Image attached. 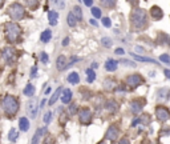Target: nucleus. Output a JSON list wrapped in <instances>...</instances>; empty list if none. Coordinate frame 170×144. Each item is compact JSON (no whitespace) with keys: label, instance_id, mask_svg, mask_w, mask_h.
Instances as JSON below:
<instances>
[{"label":"nucleus","instance_id":"1","mask_svg":"<svg viewBox=\"0 0 170 144\" xmlns=\"http://www.w3.org/2000/svg\"><path fill=\"white\" fill-rule=\"evenodd\" d=\"M130 26L133 29L140 31V29L146 28L148 26V12L144 8L136 7L130 14Z\"/></svg>","mask_w":170,"mask_h":144},{"label":"nucleus","instance_id":"2","mask_svg":"<svg viewBox=\"0 0 170 144\" xmlns=\"http://www.w3.org/2000/svg\"><path fill=\"white\" fill-rule=\"evenodd\" d=\"M1 107L4 109V113L8 119L13 118L17 112H19L20 108V103L17 100V97L12 96V95H5L4 99L1 100Z\"/></svg>","mask_w":170,"mask_h":144},{"label":"nucleus","instance_id":"3","mask_svg":"<svg viewBox=\"0 0 170 144\" xmlns=\"http://www.w3.org/2000/svg\"><path fill=\"white\" fill-rule=\"evenodd\" d=\"M23 31H21V27L16 23H5L4 24V35H5V40L10 44H16L20 40V36Z\"/></svg>","mask_w":170,"mask_h":144},{"label":"nucleus","instance_id":"4","mask_svg":"<svg viewBox=\"0 0 170 144\" xmlns=\"http://www.w3.org/2000/svg\"><path fill=\"white\" fill-rule=\"evenodd\" d=\"M7 15L15 21L23 20L24 17H25V10H24V5L20 4V3H13V4H11L10 7H8Z\"/></svg>","mask_w":170,"mask_h":144},{"label":"nucleus","instance_id":"5","mask_svg":"<svg viewBox=\"0 0 170 144\" xmlns=\"http://www.w3.org/2000/svg\"><path fill=\"white\" fill-rule=\"evenodd\" d=\"M145 80H144V78H142L141 75H138V73H133V75H129L128 78H126V84L129 85L130 88H137L138 85H141V84H144Z\"/></svg>","mask_w":170,"mask_h":144},{"label":"nucleus","instance_id":"6","mask_svg":"<svg viewBox=\"0 0 170 144\" xmlns=\"http://www.w3.org/2000/svg\"><path fill=\"white\" fill-rule=\"evenodd\" d=\"M1 57H3V60H4V62L10 66V64H12L15 62V59H16V52H15V50L12 47H7V48L3 50Z\"/></svg>","mask_w":170,"mask_h":144},{"label":"nucleus","instance_id":"7","mask_svg":"<svg viewBox=\"0 0 170 144\" xmlns=\"http://www.w3.org/2000/svg\"><path fill=\"white\" fill-rule=\"evenodd\" d=\"M79 120L81 124H89L92 121V111L89 108H81L79 111Z\"/></svg>","mask_w":170,"mask_h":144},{"label":"nucleus","instance_id":"8","mask_svg":"<svg viewBox=\"0 0 170 144\" xmlns=\"http://www.w3.org/2000/svg\"><path fill=\"white\" fill-rule=\"evenodd\" d=\"M156 116L160 121H168L170 119V112L166 107H162V106H158L156 108Z\"/></svg>","mask_w":170,"mask_h":144},{"label":"nucleus","instance_id":"9","mask_svg":"<svg viewBox=\"0 0 170 144\" xmlns=\"http://www.w3.org/2000/svg\"><path fill=\"white\" fill-rule=\"evenodd\" d=\"M118 135H120L118 127H117L116 124H112V125H109L106 133H105V139L110 140V142H116L117 137H118Z\"/></svg>","mask_w":170,"mask_h":144},{"label":"nucleus","instance_id":"10","mask_svg":"<svg viewBox=\"0 0 170 144\" xmlns=\"http://www.w3.org/2000/svg\"><path fill=\"white\" fill-rule=\"evenodd\" d=\"M37 100L36 99H31L28 103H27V112L32 119L36 118V113H37Z\"/></svg>","mask_w":170,"mask_h":144},{"label":"nucleus","instance_id":"11","mask_svg":"<svg viewBox=\"0 0 170 144\" xmlns=\"http://www.w3.org/2000/svg\"><path fill=\"white\" fill-rule=\"evenodd\" d=\"M144 104H145V100L142 102V100H133V102L130 103V111L133 115H138L142 108H144Z\"/></svg>","mask_w":170,"mask_h":144},{"label":"nucleus","instance_id":"12","mask_svg":"<svg viewBox=\"0 0 170 144\" xmlns=\"http://www.w3.org/2000/svg\"><path fill=\"white\" fill-rule=\"evenodd\" d=\"M150 16L153 20H161L163 17V11L161 10L158 5H153L150 8Z\"/></svg>","mask_w":170,"mask_h":144},{"label":"nucleus","instance_id":"13","mask_svg":"<svg viewBox=\"0 0 170 144\" xmlns=\"http://www.w3.org/2000/svg\"><path fill=\"white\" fill-rule=\"evenodd\" d=\"M105 109H106L108 112H112V113L117 112L118 111V103H117L114 99H109L106 103H105Z\"/></svg>","mask_w":170,"mask_h":144},{"label":"nucleus","instance_id":"14","mask_svg":"<svg viewBox=\"0 0 170 144\" xmlns=\"http://www.w3.org/2000/svg\"><path fill=\"white\" fill-rule=\"evenodd\" d=\"M45 132H47V128H39L37 131H36V133H35V136L32 137V142H31V144H39L40 142V139H43V136L45 135Z\"/></svg>","mask_w":170,"mask_h":144},{"label":"nucleus","instance_id":"15","mask_svg":"<svg viewBox=\"0 0 170 144\" xmlns=\"http://www.w3.org/2000/svg\"><path fill=\"white\" fill-rule=\"evenodd\" d=\"M56 67L58 71H64L65 68H68V64H67V57L64 55H60L56 60Z\"/></svg>","mask_w":170,"mask_h":144},{"label":"nucleus","instance_id":"16","mask_svg":"<svg viewBox=\"0 0 170 144\" xmlns=\"http://www.w3.org/2000/svg\"><path fill=\"white\" fill-rule=\"evenodd\" d=\"M117 66H118V63L114 59H108L106 62H105V69H106L108 72H114L117 69Z\"/></svg>","mask_w":170,"mask_h":144},{"label":"nucleus","instance_id":"17","mask_svg":"<svg viewBox=\"0 0 170 144\" xmlns=\"http://www.w3.org/2000/svg\"><path fill=\"white\" fill-rule=\"evenodd\" d=\"M72 96H73L72 91H70L69 88H65V90H64V92H63V95H61V102H63V104L70 103V100H72Z\"/></svg>","mask_w":170,"mask_h":144},{"label":"nucleus","instance_id":"18","mask_svg":"<svg viewBox=\"0 0 170 144\" xmlns=\"http://www.w3.org/2000/svg\"><path fill=\"white\" fill-rule=\"evenodd\" d=\"M61 93H63V87H58L57 90L55 91V93L52 95V97L49 99V102H48V103H49V106H53V104L58 100V97L61 96Z\"/></svg>","mask_w":170,"mask_h":144},{"label":"nucleus","instance_id":"19","mask_svg":"<svg viewBox=\"0 0 170 144\" xmlns=\"http://www.w3.org/2000/svg\"><path fill=\"white\" fill-rule=\"evenodd\" d=\"M48 20H49V24H51V26H56L57 20H58V14L56 11H49L48 12Z\"/></svg>","mask_w":170,"mask_h":144},{"label":"nucleus","instance_id":"20","mask_svg":"<svg viewBox=\"0 0 170 144\" xmlns=\"http://www.w3.org/2000/svg\"><path fill=\"white\" fill-rule=\"evenodd\" d=\"M19 127H20V131L23 132H27L29 130V120L27 118H20L19 120Z\"/></svg>","mask_w":170,"mask_h":144},{"label":"nucleus","instance_id":"21","mask_svg":"<svg viewBox=\"0 0 170 144\" xmlns=\"http://www.w3.org/2000/svg\"><path fill=\"white\" fill-rule=\"evenodd\" d=\"M68 81H69L70 84H79L80 83V75L77 72H70L69 75H68Z\"/></svg>","mask_w":170,"mask_h":144},{"label":"nucleus","instance_id":"22","mask_svg":"<svg viewBox=\"0 0 170 144\" xmlns=\"http://www.w3.org/2000/svg\"><path fill=\"white\" fill-rule=\"evenodd\" d=\"M77 17H76V15L73 14V12H69V14H68V17H67V21H68V26L69 27H76V24H77Z\"/></svg>","mask_w":170,"mask_h":144},{"label":"nucleus","instance_id":"23","mask_svg":"<svg viewBox=\"0 0 170 144\" xmlns=\"http://www.w3.org/2000/svg\"><path fill=\"white\" fill-rule=\"evenodd\" d=\"M23 3H24V5H27L32 11H35L39 7V0H23Z\"/></svg>","mask_w":170,"mask_h":144},{"label":"nucleus","instance_id":"24","mask_svg":"<svg viewBox=\"0 0 170 144\" xmlns=\"http://www.w3.org/2000/svg\"><path fill=\"white\" fill-rule=\"evenodd\" d=\"M158 43L161 45H168V47H170V36L166 35V33H160Z\"/></svg>","mask_w":170,"mask_h":144},{"label":"nucleus","instance_id":"25","mask_svg":"<svg viewBox=\"0 0 170 144\" xmlns=\"http://www.w3.org/2000/svg\"><path fill=\"white\" fill-rule=\"evenodd\" d=\"M101 5L105 8H108V10H112V8L116 7V3L117 0H100Z\"/></svg>","mask_w":170,"mask_h":144},{"label":"nucleus","instance_id":"26","mask_svg":"<svg viewBox=\"0 0 170 144\" xmlns=\"http://www.w3.org/2000/svg\"><path fill=\"white\" fill-rule=\"evenodd\" d=\"M132 56L134 57L136 60H138V62H145V63H153V64H158V62H156L154 59H150V57H144V56H140V55H133Z\"/></svg>","mask_w":170,"mask_h":144},{"label":"nucleus","instance_id":"27","mask_svg":"<svg viewBox=\"0 0 170 144\" xmlns=\"http://www.w3.org/2000/svg\"><path fill=\"white\" fill-rule=\"evenodd\" d=\"M51 38H52L51 29H45V31H43L41 36H40V40H41L43 43H48L49 40H51Z\"/></svg>","mask_w":170,"mask_h":144},{"label":"nucleus","instance_id":"28","mask_svg":"<svg viewBox=\"0 0 170 144\" xmlns=\"http://www.w3.org/2000/svg\"><path fill=\"white\" fill-rule=\"evenodd\" d=\"M23 93L25 95V96H28V97H32L33 95H35V87H33L32 84H27V87L24 88Z\"/></svg>","mask_w":170,"mask_h":144},{"label":"nucleus","instance_id":"29","mask_svg":"<svg viewBox=\"0 0 170 144\" xmlns=\"http://www.w3.org/2000/svg\"><path fill=\"white\" fill-rule=\"evenodd\" d=\"M17 137H19V132H17L15 128H12L10 131V133H8V140H10L11 143H15L17 140Z\"/></svg>","mask_w":170,"mask_h":144},{"label":"nucleus","instance_id":"30","mask_svg":"<svg viewBox=\"0 0 170 144\" xmlns=\"http://www.w3.org/2000/svg\"><path fill=\"white\" fill-rule=\"evenodd\" d=\"M86 80H88V83H93L94 81V79H96V72L93 71V68H88L86 69Z\"/></svg>","mask_w":170,"mask_h":144},{"label":"nucleus","instance_id":"31","mask_svg":"<svg viewBox=\"0 0 170 144\" xmlns=\"http://www.w3.org/2000/svg\"><path fill=\"white\" fill-rule=\"evenodd\" d=\"M72 12L76 15V17L79 20H82V10H81V7H80V5H75V7H73V10H72Z\"/></svg>","mask_w":170,"mask_h":144},{"label":"nucleus","instance_id":"32","mask_svg":"<svg viewBox=\"0 0 170 144\" xmlns=\"http://www.w3.org/2000/svg\"><path fill=\"white\" fill-rule=\"evenodd\" d=\"M101 44H103L105 48H110L113 45V41L110 38H103L101 39Z\"/></svg>","mask_w":170,"mask_h":144},{"label":"nucleus","instance_id":"33","mask_svg":"<svg viewBox=\"0 0 170 144\" xmlns=\"http://www.w3.org/2000/svg\"><path fill=\"white\" fill-rule=\"evenodd\" d=\"M104 87L106 88V90H112V88H114V80H112V79H106V80L104 81Z\"/></svg>","mask_w":170,"mask_h":144},{"label":"nucleus","instance_id":"34","mask_svg":"<svg viewBox=\"0 0 170 144\" xmlns=\"http://www.w3.org/2000/svg\"><path fill=\"white\" fill-rule=\"evenodd\" d=\"M92 15L96 19H100L101 17V10L98 7H92Z\"/></svg>","mask_w":170,"mask_h":144},{"label":"nucleus","instance_id":"35","mask_svg":"<svg viewBox=\"0 0 170 144\" xmlns=\"http://www.w3.org/2000/svg\"><path fill=\"white\" fill-rule=\"evenodd\" d=\"M55 143H56L55 142V137L52 136V135H48V136L44 139V143L43 144H55Z\"/></svg>","mask_w":170,"mask_h":144},{"label":"nucleus","instance_id":"36","mask_svg":"<svg viewBox=\"0 0 170 144\" xmlns=\"http://www.w3.org/2000/svg\"><path fill=\"white\" fill-rule=\"evenodd\" d=\"M160 60L162 63H170V56L168 54H163V55H161L160 56Z\"/></svg>","mask_w":170,"mask_h":144},{"label":"nucleus","instance_id":"37","mask_svg":"<svg viewBox=\"0 0 170 144\" xmlns=\"http://www.w3.org/2000/svg\"><path fill=\"white\" fill-rule=\"evenodd\" d=\"M120 63L124 64V66H129V67H136V63L130 62V60H126V59H121L120 60Z\"/></svg>","mask_w":170,"mask_h":144},{"label":"nucleus","instance_id":"38","mask_svg":"<svg viewBox=\"0 0 170 144\" xmlns=\"http://www.w3.org/2000/svg\"><path fill=\"white\" fill-rule=\"evenodd\" d=\"M103 24H104V27H106V28L112 27V21H110L109 17H103Z\"/></svg>","mask_w":170,"mask_h":144},{"label":"nucleus","instance_id":"39","mask_svg":"<svg viewBox=\"0 0 170 144\" xmlns=\"http://www.w3.org/2000/svg\"><path fill=\"white\" fill-rule=\"evenodd\" d=\"M166 96H168V91L163 90V88H161V90L158 91V97L160 99H165Z\"/></svg>","mask_w":170,"mask_h":144},{"label":"nucleus","instance_id":"40","mask_svg":"<svg viewBox=\"0 0 170 144\" xmlns=\"http://www.w3.org/2000/svg\"><path fill=\"white\" fill-rule=\"evenodd\" d=\"M40 60H41L44 64H47L48 63V55L45 54V52H41V54H40Z\"/></svg>","mask_w":170,"mask_h":144},{"label":"nucleus","instance_id":"41","mask_svg":"<svg viewBox=\"0 0 170 144\" xmlns=\"http://www.w3.org/2000/svg\"><path fill=\"white\" fill-rule=\"evenodd\" d=\"M51 118H52V112H47L44 116V123L45 124H49V121H51Z\"/></svg>","mask_w":170,"mask_h":144},{"label":"nucleus","instance_id":"42","mask_svg":"<svg viewBox=\"0 0 170 144\" xmlns=\"http://www.w3.org/2000/svg\"><path fill=\"white\" fill-rule=\"evenodd\" d=\"M77 112V104H72L69 108V113L70 115H75V113Z\"/></svg>","mask_w":170,"mask_h":144},{"label":"nucleus","instance_id":"43","mask_svg":"<svg viewBox=\"0 0 170 144\" xmlns=\"http://www.w3.org/2000/svg\"><path fill=\"white\" fill-rule=\"evenodd\" d=\"M36 73H37V67L33 66L32 69H31V78H36Z\"/></svg>","mask_w":170,"mask_h":144},{"label":"nucleus","instance_id":"44","mask_svg":"<svg viewBox=\"0 0 170 144\" xmlns=\"http://www.w3.org/2000/svg\"><path fill=\"white\" fill-rule=\"evenodd\" d=\"M118 144H130V142H129L128 137H122V139L118 142Z\"/></svg>","mask_w":170,"mask_h":144},{"label":"nucleus","instance_id":"45","mask_svg":"<svg viewBox=\"0 0 170 144\" xmlns=\"http://www.w3.org/2000/svg\"><path fill=\"white\" fill-rule=\"evenodd\" d=\"M84 2L85 5H88V7H92V4H93V0H82Z\"/></svg>","mask_w":170,"mask_h":144},{"label":"nucleus","instance_id":"46","mask_svg":"<svg viewBox=\"0 0 170 144\" xmlns=\"http://www.w3.org/2000/svg\"><path fill=\"white\" fill-rule=\"evenodd\" d=\"M126 2H128V3H129V4H132V5H134V7H136V5H137V4H138V0H126Z\"/></svg>","mask_w":170,"mask_h":144},{"label":"nucleus","instance_id":"47","mask_svg":"<svg viewBox=\"0 0 170 144\" xmlns=\"http://www.w3.org/2000/svg\"><path fill=\"white\" fill-rule=\"evenodd\" d=\"M124 54H125V51L122 48H117L116 50V55H124Z\"/></svg>","mask_w":170,"mask_h":144},{"label":"nucleus","instance_id":"48","mask_svg":"<svg viewBox=\"0 0 170 144\" xmlns=\"http://www.w3.org/2000/svg\"><path fill=\"white\" fill-rule=\"evenodd\" d=\"M68 43H69V38H65V39L63 40V45H64V47H67Z\"/></svg>","mask_w":170,"mask_h":144},{"label":"nucleus","instance_id":"49","mask_svg":"<svg viewBox=\"0 0 170 144\" xmlns=\"http://www.w3.org/2000/svg\"><path fill=\"white\" fill-rule=\"evenodd\" d=\"M89 23H91V24H92V26H96V27H97V26H98V24H97V20H94V19H92L91 21H89Z\"/></svg>","mask_w":170,"mask_h":144},{"label":"nucleus","instance_id":"50","mask_svg":"<svg viewBox=\"0 0 170 144\" xmlns=\"http://www.w3.org/2000/svg\"><path fill=\"white\" fill-rule=\"evenodd\" d=\"M163 73H165V76H168V78L170 79V69H165V71H163Z\"/></svg>","mask_w":170,"mask_h":144},{"label":"nucleus","instance_id":"51","mask_svg":"<svg viewBox=\"0 0 170 144\" xmlns=\"http://www.w3.org/2000/svg\"><path fill=\"white\" fill-rule=\"evenodd\" d=\"M97 67H98V64H97V63H93V64H92V68H93V69H94V68H97Z\"/></svg>","mask_w":170,"mask_h":144},{"label":"nucleus","instance_id":"52","mask_svg":"<svg viewBox=\"0 0 170 144\" xmlns=\"http://www.w3.org/2000/svg\"><path fill=\"white\" fill-rule=\"evenodd\" d=\"M4 3H5V0H0V8L4 5Z\"/></svg>","mask_w":170,"mask_h":144},{"label":"nucleus","instance_id":"53","mask_svg":"<svg viewBox=\"0 0 170 144\" xmlns=\"http://www.w3.org/2000/svg\"><path fill=\"white\" fill-rule=\"evenodd\" d=\"M45 102H47V100H45V99H43V100H41V108H43V107H44V104H45Z\"/></svg>","mask_w":170,"mask_h":144},{"label":"nucleus","instance_id":"54","mask_svg":"<svg viewBox=\"0 0 170 144\" xmlns=\"http://www.w3.org/2000/svg\"><path fill=\"white\" fill-rule=\"evenodd\" d=\"M49 92H51V87H48L47 90H45V93H49Z\"/></svg>","mask_w":170,"mask_h":144},{"label":"nucleus","instance_id":"55","mask_svg":"<svg viewBox=\"0 0 170 144\" xmlns=\"http://www.w3.org/2000/svg\"><path fill=\"white\" fill-rule=\"evenodd\" d=\"M98 144H105V143H104V142H101V143H98Z\"/></svg>","mask_w":170,"mask_h":144},{"label":"nucleus","instance_id":"56","mask_svg":"<svg viewBox=\"0 0 170 144\" xmlns=\"http://www.w3.org/2000/svg\"><path fill=\"white\" fill-rule=\"evenodd\" d=\"M169 97H170V95H169Z\"/></svg>","mask_w":170,"mask_h":144}]
</instances>
